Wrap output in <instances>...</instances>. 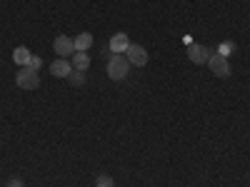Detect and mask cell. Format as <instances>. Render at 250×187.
Here are the masks:
<instances>
[{"mask_svg":"<svg viewBox=\"0 0 250 187\" xmlns=\"http://www.w3.org/2000/svg\"><path fill=\"white\" fill-rule=\"evenodd\" d=\"M95 185H98V187H113V177H108V175H100V177L95 180Z\"/></svg>","mask_w":250,"mask_h":187,"instance_id":"obj_14","label":"cell"},{"mask_svg":"<svg viewBox=\"0 0 250 187\" xmlns=\"http://www.w3.org/2000/svg\"><path fill=\"white\" fill-rule=\"evenodd\" d=\"M70 62H73V70H83V73H85V70L90 68V55L75 50V55L70 57Z\"/></svg>","mask_w":250,"mask_h":187,"instance_id":"obj_9","label":"cell"},{"mask_svg":"<svg viewBox=\"0 0 250 187\" xmlns=\"http://www.w3.org/2000/svg\"><path fill=\"white\" fill-rule=\"evenodd\" d=\"M208 68H210L213 75H218V77H228V75H230V65H228V57H223V55H218V53L210 55V60H208Z\"/></svg>","mask_w":250,"mask_h":187,"instance_id":"obj_4","label":"cell"},{"mask_svg":"<svg viewBox=\"0 0 250 187\" xmlns=\"http://www.w3.org/2000/svg\"><path fill=\"white\" fill-rule=\"evenodd\" d=\"M233 50H235V43H230V40H225V43L218 45V55H223V57H228Z\"/></svg>","mask_w":250,"mask_h":187,"instance_id":"obj_13","label":"cell"},{"mask_svg":"<svg viewBox=\"0 0 250 187\" xmlns=\"http://www.w3.org/2000/svg\"><path fill=\"white\" fill-rule=\"evenodd\" d=\"M28 65H30L33 70H40V65H43V60H40V57H35V55H33V57H30V62H28Z\"/></svg>","mask_w":250,"mask_h":187,"instance_id":"obj_15","label":"cell"},{"mask_svg":"<svg viewBox=\"0 0 250 187\" xmlns=\"http://www.w3.org/2000/svg\"><path fill=\"white\" fill-rule=\"evenodd\" d=\"M65 80H70L75 88H80L83 82H85V73H83V70H73V73H70V75H68Z\"/></svg>","mask_w":250,"mask_h":187,"instance_id":"obj_12","label":"cell"},{"mask_svg":"<svg viewBox=\"0 0 250 187\" xmlns=\"http://www.w3.org/2000/svg\"><path fill=\"white\" fill-rule=\"evenodd\" d=\"M90 45H93V35H90V33H80V35L75 37V50H78V53H88Z\"/></svg>","mask_w":250,"mask_h":187,"instance_id":"obj_10","label":"cell"},{"mask_svg":"<svg viewBox=\"0 0 250 187\" xmlns=\"http://www.w3.org/2000/svg\"><path fill=\"white\" fill-rule=\"evenodd\" d=\"M30 57H33V55H30V50H28V48H23V45L13 50V60L18 62V65H23V68L30 62Z\"/></svg>","mask_w":250,"mask_h":187,"instance_id":"obj_11","label":"cell"},{"mask_svg":"<svg viewBox=\"0 0 250 187\" xmlns=\"http://www.w3.org/2000/svg\"><path fill=\"white\" fill-rule=\"evenodd\" d=\"M128 73H130L128 57L120 55V53H110L108 55V75L113 80H125V77H128Z\"/></svg>","mask_w":250,"mask_h":187,"instance_id":"obj_1","label":"cell"},{"mask_svg":"<svg viewBox=\"0 0 250 187\" xmlns=\"http://www.w3.org/2000/svg\"><path fill=\"white\" fill-rule=\"evenodd\" d=\"M5 187H23V182H20L18 177H13V180H10V182L5 185Z\"/></svg>","mask_w":250,"mask_h":187,"instance_id":"obj_16","label":"cell"},{"mask_svg":"<svg viewBox=\"0 0 250 187\" xmlns=\"http://www.w3.org/2000/svg\"><path fill=\"white\" fill-rule=\"evenodd\" d=\"M50 73H53L55 77H68V75L73 73V62L65 60V57H58L53 65H50Z\"/></svg>","mask_w":250,"mask_h":187,"instance_id":"obj_7","label":"cell"},{"mask_svg":"<svg viewBox=\"0 0 250 187\" xmlns=\"http://www.w3.org/2000/svg\"><path fill=\"white\" fill-rule=\"evenodd\" d=\"M15 82H18V88H23V90H35L40 85V75H38V70L25 65V68H20V73L15 75Z\"/></svg>","mask_w":250,"mask_h":187,"instance_id":"obj_2","label":"cell"},{"mask_svg":"<svg viewBox=\"0 0 250 187\" xmlns=\"http://www.w3.org/2000/svg\"><path fill=\"white\" fill-rule=\"evenodd\" d=\"M53 48H55V55H60V57H73L75 55V40H70V37H65V35H58L55 37V43H53Z\"/></svg>","mask_w":250,"mask_h":187,"instance_id":"obj_3","label":"cell"},{"mask_svg":"<svg viewBox=\"0 0 250 187\" xmlns=\"http://www.w3.org/2000/svg\"><path fill=\"white\" fill-rule=\"evenodd\" d=\"M210 50H208L205 45H200V43H193V45H188V57H190L195 65H205L208 60H210Z\"/></svg>","mask_w":250,"mask_h":187,"instance_id":"obj_6","label":"cell"},{"mask_svg":"<svg viewBox=\"0 0 250 187\" xmlns=\"http://www.w3.org/2000/svg\"><path fill=\"white\" fill-rule=\"evenodd\" d=\"M125 57H128L130 65H138V68H143L145 62H148V53H145V48L135 45V43H130V48L125 50Z\"/></svg>","mask_w":250,"mask_h":187,"instance_id":"obj_5","label":"cell"},{"mask_svg":"<svg viewBox=\"0 0 250 187\" xmlns=\"http://www.w3.org/2000/svg\"><path fill=\"white\" fill-rule=\"evenodd\" d=\"M128 48H130V40H128L125 33H115L110 37V53H125Z\"/></svg>","mask_w":250,"mask_h":187,"instance_id":"obj_8","label":"cell"}]
</instances>
